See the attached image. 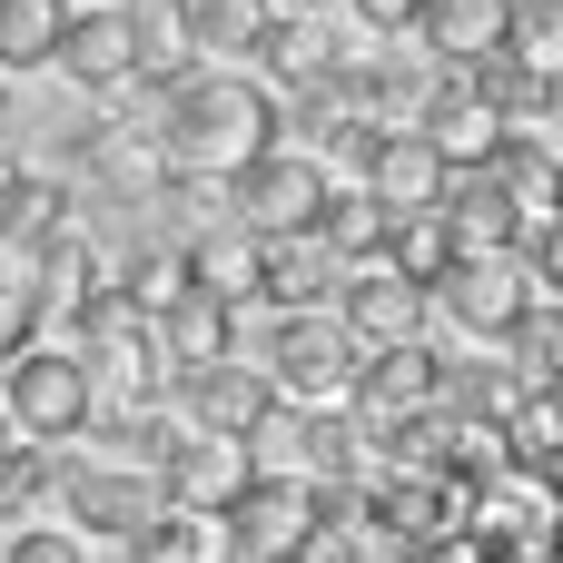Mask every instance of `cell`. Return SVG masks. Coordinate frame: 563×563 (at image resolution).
<instances>
[{
	"label": "cell",
	"mask_w": 563,
	"mask_h": 563,
	"mask_svg": "<svg viewBox=\"0 0 563 563\" xmlns=\"http://www.w3.org/2000/svg\"><path fill=\"white\" fill-rule=\"evenodd\" d=\"M445 158H435V139L426 129H376V148L356 158V188L386 208V218H435V198H445Z\"/></svg>",
	"instance_id": "10"
},
{
	"label": "cell",
	"mask_w": 563,
	"mask_h": 563,
	"mask_svg": "<svg viewBox=\"0 0 563 563\" xmlns=\"http://www.w3.org/2000/svg\"><path fill=\"white\" fill-rule=\"evenodd\" d=\"M346 10H356V20H366V30H376V40H406V30H416V10H426V0H346Z\"/></svg>",
	"instance_id": "29"
},
{
	"label": "cell",
	"mask_w": 563,
	"mask_h": 563,
	"mask_svg": "<svg viewBox=\"0 0 563 563\" xmlns=\"http://www.w3.org/2000/svg\"><path fill=\"white\" fill-rule=\"evenodd\" d=\"M247 366L277 386V406H346V386H356L366 346H356L327 307H307V317H267V336H257V356H247Z\"/></svg>",
	"instance_id": "2"
},
{
	"label": "cell",
	"mask_w": 563,
	"mask_h": 563,
	"mask_svg": "<svg viewBox=\"0 0 563 563\" xmlns=\"http://www.w3.org/2000/svg\"><path fill=\"white\" fill-rule=\"evenodd\" d=\"M238 485H247V445H218V435H178V455L158 465V505H178V515H228L238 505Z\"/></svg>",
	"instance_id": "16"
},
{
	"label": "cell",
	"mask_w": 563,
	"mask_h": 563,
	"mask_svg": "<svg viewBox=\"0 0 563 563\" xmlns=\"http://www.w3.org/2000/svg\"><path fill=\"white\" fill-rule=\"evenodd\" d=\"M59 10H69V0H0V79L49 69V49H59Z\"/></svg>",
	"instance_id": "24"
},
{
	"label": "cell",
	"mask_w": 563,
	"mask_h": 563,
	"mask_svg": "<svg viewBox=\"0 0 563 563\" xmlns=\"http://www.w3.org/2000/svg\"><path fill=\"white\" fill-rule=\"evenodd\" d=\"M178 277H188L198 297H218V307H238V317H247V297H257V238L218 218V228L178 238Z\"/></svg>",
	"instance_id": "18"
},
{
	"label": "cell",
	"mask_w": 563,
	"mask_h": 563,
	"mask_svg": "<svg viewBox=\"0 0 563 563\" xmlns=\"http://www.w3.org/2000/svg\"><path fill=\"white\" fill-rule=\"evenodd\" d=\"M554 287H534L515 257H455L435 287H426V317H445L465 346H505L525 327V307H544Z\"/></svg>",
	"instance_id": "5"
},
{
	"label": "cell",
	"mask_w": 563,
	"mask_h": 563,
	"mask_svg": "<svg viewBox=\"0 0 563 563\" xmlns=\"http://www.w3.org/2000/svg\"><path fill=\"white\" fill-rule=\"evenodd\" d=\"M40 336H49V307H40L30 267H0V366H10L20 346H40Z\"/></svg>",
	"instance_id": "27"
},
{
	"label": "cell",
	"mask_w": 563,
	"mask_h": 563,
	"mask_svg": "<svg viewBox=\"0 0 563 563\" xmlns=\"http://www.w3.org/2000/svg\"><path fill=\"white\" fill-rule=\"evenodd\" d=\"M168 10H178V40L188 49H218V59L247 49V30H257V0H168Z\"/></svg>",
	"instance_id": "26"
},
{
	"label": "cell",
	"mask_w": 563,
	"mask_h": 563,
	"mask_svg": "<svg viewBox=\"0 0 563 563\" xmlns=\"http://www.w3.org/2000/svg\"><path fill=\"white\" fill-rule=\"evenodd\" d=\"M327 168L307 158V148H257L247 168H228V228H247V238H307L317 228V208H327Z\"/></svg>",
	"instance_id": "4"
},
{
	"label": "cell",
	"mask_w": 563,
	"mask_h": 563,
	"mask_svg": "<svg viewBox=\"0 0 563 563\" xmlns=\"http://www.w3.org/2000/svg\"><path fill=\"white\" fill-rule=\"evenodd\" d=\"M287 563H366V544H346V534H327V525H317V534H307Z\"/></svg>",
	"instance_id": "30"
},
{
	"label": "cell",
	"mask_w": 563,
	"mask_h": 563,
	"mask_svg": "<svg viewBox=\"0 0 563 563\" xmlns=\"http://www.w3.org/2000/svg\"><path fill=\"white\" fill-rule=\"evenodd\" d=\"M376 267H386V277H406V287L426 297V287L455 267V247H445V228H435V218H386V247H376Z\"/></svg>",
	"instance_id": "25"
},
{
	"label": "cell",
	"mask_w": 563,
	"mask_h": 563,
	"mask_svg": "<svg viewBox=\"0 0 563 563\" xmlns=\"http://www.w3.org/2000/svg\"><path fill=\"white\" fill-rule=\"evenodd\" d=\"M0 386H10V406H0V426L10 435H30V445H69V435H89V416H99V376H89V356L79 346H20L10 366H0Z\"/></svg>",
	"instance_id": "3"
},
{
	"label": "cell",
	"mask_w": 563,
	"mask_h": 563,
	"mask_svg": "<svg viewBox=\"0 0 563 563\" xmlns=\"http://www.w3.org/2000/svg\"><path fill=\"white\" fill-rule=\"evenodd\" d=\"M148 148L158 168H198V178H228L247 168L257 148H277V99L247 79V69H188L148 99Z\"/></svg>",
	"instance_id": "1"
},
{
	"label": "cell",
	"mask_w": 563,
	"mask_h": 563,
	"mask_svg": "<svg viewBox=\"0 0 563 563\" xmlns=\"http://www.w3.org/2000/svg\"><path fill=\"white\" fill-rule=\"evenodd\" d=\"M416 40L435 69H485V59H505V0H426Z\"/></svg>",
	"instance_id": "17"
},
{
	"label": "cell",
	"mask_w": 563,
	"mask_h": 563,
	"mask_svg": "<svg viewBox=\"0 0 563 563\" xmlns=\"http://www.w3.org/2000/svg\"><path fill=\"white\" fill-rule=\"evenodd\" d=\"M178 416H188L198 435H218V445H247V435L277 416V386H267L247 356H228V366H198V376H178Z\"/></svg>",
	"instance_id": "12"
},
{
	"label": "cell",
	"mask_w": 563,
	"mask_h": 563,
	"mask_svg": "<svg viewBox=\"0 0 563 563\" xmlns=\"http://www.w3.org/2000/svg\"><path fill=\"white\" fill-rule=\"evenodd\" d=\"M247 79L267 89V99H287V89H317L346 49L327 40V20H297V10H257V30H247Z\"/></svg>",
	"instance_id": "11"
},
{
	"label": "cell",
	"mask_w": 563,
	"mask_h": 563,
	"mask_svg": "<svg viewBox=\"0 0 563 563\" xmlns=\"http://www.w3.org/2000/svg\"><path fill=\"white\" fill-rule=\"evenodd\" d=\"M435 228H445L455 257H515V238H525V218H515L495 168H455L445 198H435Z\"/></svg>",
	"instance_id": "14"
},
{
	"label": "cell",
	"mask_w": 563,
	"mask_h": 563,
	"mask_svg": "<svg viewBox=\"0 0 563 563\" xmlns=\"http://www.w3.org/2000/svg\"><path fill=\"white\" fill-rule=\"evenodd\" d=\"M119 554H129V563H228V525H218V515H178V505H158Z\"/></svg>",
	"instance_id": "23"
},
{
	"label": "cell",
	"mask_w": 563,
	"mask_h": 563,
	"mask_svg": "<svg viewBox=\"0 0 563 563\" xmlns=\"http://www.w3.org/2000/svg\"><path fill=\"white\" fill-rule=\"evenodd\" d=\"M49 69H59L79 99H119V89L139 79L129 10H119V0H69V10H59V49H49Z\"/></svg>",
	"instance_id": "9"
},
{
	"label": "cell",
	"mask_w": 563,
	"mask_h": 563,
	"mask_svg": "<svg viewBox=\"0 0 563 563\" xmlns=\"http://www.w3.org/2000/svg\"><path fill=\"white\" fill-rule=\"evenodd\" d=\"M0 139H10V89H0Z\"/></svg>",
	"instance_id": "33"
},
{
	"label": "cell",
	"mask_w": 563,
	"mask_h": 563,
	"mask_svg": "<svg viewBox=\"0 0 563 563\" xmlns=\"http://www.w3.org/2000/svg\"><path fill=\"white\" fill-rule=\"evenodd\" d=\"M307 238H317V257H327L336 277H346V267H376V247H386V208H376V198H366L356 178H336Z\"/></svg>",
	"instance_id": "21"
},
{
	"label": "cell",
	"mask_w": 563,
	"mask_h": 563,
	"mask_svg": "<svg viewBox=\"0 0 563 563\" xmlns=\"http://www.w3.org/2000/svg\"><path fill=\"white\" fill-rule=\"evenodd\" d=\"M10 178H20V158H10V139H0V188H10Z\"/></svg>",
	"instance_id": "32"
},
{
	"label": "cell",
	"mask_w": 563,
	"mask_h": 563,
	"mask_svg": "<svg viewBox=\"0 0 563 563\" xmlns=\"http://www.w3.org/2000/svg\"><path fill=\"white\" fill-rule=\"evenodd\" d=\"M257 10H297V20H327L336 0H257Z\"/></svg>",
	"instance_id": "31"
},
{
	"label": "cell",
	"mask_w": 563,
	"mask_h": 563,
	"mask_svg": "<svg viewBox=\"0 0 563 563\" xmlns=\"http://www.w3.org/2000/svg\"><path fill=\"white\" fill-rule=\"evenodd\" d=\"M49 495H59V525H69L79 544H129V534L158 515V485H148L139 465H99V455L59 465Z\"/></svg>",
	"instance_id": "8"
},
{
	"label": "cell",
	"mask_w": 563,
	"mask_h": 563,
	"mask_svg": "<svg viewBox=\"0 0 563 563\" xmlns=\"http://www.w3.org/2000/svg\"><path fill=\"white\" fill-rule=\"evenodd\" d=\"M218 525H228V563H287L317 534V485L287 475V465H247V485Z\"/></svg>",
	"instance_id": "6"
},
{
	"label": "cell",
	"mask_w": 563,
	"mask_h": 563,
	"mask_svg": "<svg viewBox=\"0 0 563 563\" xmlns=\"http://www.w3.org/2000/svg\"><path fill=\"white\" fill-rule=\"evenodd\" d=\"M327 317L376 356V346H406V336H426L435 317H426V297L406 287V277H386V267H346L336 277V297H327Z\"/></svg>",
	"instance_id": "13"
},
{
	"label": "cell",
	"mask_w": 563,
	"mask_h": 563,
	"mask_svg": "<svg viewBox=\"0 0 563 563\" xmlns=\"http://www.w3.org/2000/svg\"><path fill=\"white\" fill-rule=\"evenodd\" d=\"M238 336H247V317H238V307H218V297H198V287H178V297L148 317V346L168 356V376H198V366L247 356Z\"/></svg>",
	"instance_id": "15"
},
{
	"label": "cell",
	"mask_w": 563,
	"mask_h": 563,
	"mask_svg": "<svg viewBox=\"0 0 563 563\" xmlns=\"http://www.w3.org/2000/svg\"><path fill=\"white\" fill-rule=\"evenodd\" d=\"M0 563H89L69 525H0Z\"/></svg>",
	"instance_id": "28"
},
{
	"label": "cell",
	"mask_w": 563,
	"mask_h": 563,
	"mask_svg": "<svg viewBox=\"0 0 563 563\" xmlns=\"http://www.w3.org/2000/svg\"><path fill=\"white\" fill-rule=\"evenodd\" d=\"M435 396H445V346H435V336H406V346H376V356L356 366L346 416H356L366 435H386V426L435 416Z\"/></svg>",
	"instance_id": "7"
},
{
	"label": "cell",
	"mask_w": 563,
	"mask_h": 563,
	"mask_svg": "<svg viewBox=\"0 0 563 563\" xmlns=\"http://www.w3.org/2000/svg\"><path fill=\"white\" fill-rule=\"evenodd\" d=\"M59 228H69V178L20 168V178L0 188V257H10V267H30V257H40Z\"/></svg>",
	"instance_id": "20"
},
{
	"label": "cell",
	"mask_w": 563,
	"mask_h": 563,
	"mask_svg": "<svg viewBox=\"0 0 563 563\" xmlns=\"http://www.w3.org/2000/svg\"><path fill=\"white\" fill-rule=\"evenodd\" d=\"M495 445H505V475H525V485H554V465H563V416H554V386L515 396V406L495 416Z\"/></svg>",
	"instance_id": "22"
},
{
	"label": "cell",
	"mask_w": 563,
	"mask_h": 563,
	"mask_svg": "<svg viewBox=\"0 0 563 563\" xmlns=\"http://www.w3.org/2000/svg\"><path fill=\"white\" fill-rule=\"evenodd\" d=\"M327 297H336V267L317 257V238H257V297H247V307L307 317V307H327Z\"/></svg>",
	"instance_id": "19"
}]
</instances>
